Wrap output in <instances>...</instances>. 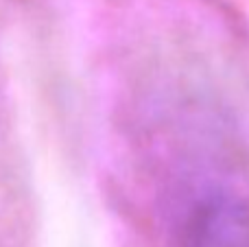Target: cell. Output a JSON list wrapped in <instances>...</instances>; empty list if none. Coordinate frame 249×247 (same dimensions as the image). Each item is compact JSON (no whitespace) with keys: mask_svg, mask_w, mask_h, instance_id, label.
<instances>
[{"mask_svg":"<svg viewBox=\"0 0 249 247\" xmlns=\"http://www.w3.org/2000/svg\"><path fill=\"white\" fill-rule=\"evenodd\" d=\"M179 247H249V199L232 191L199 193L175 223Z\"/></svg>","mask_w":249,"mask_h":247,"instance_id":"6da1fadb","label":"cell"}]
</instances>
